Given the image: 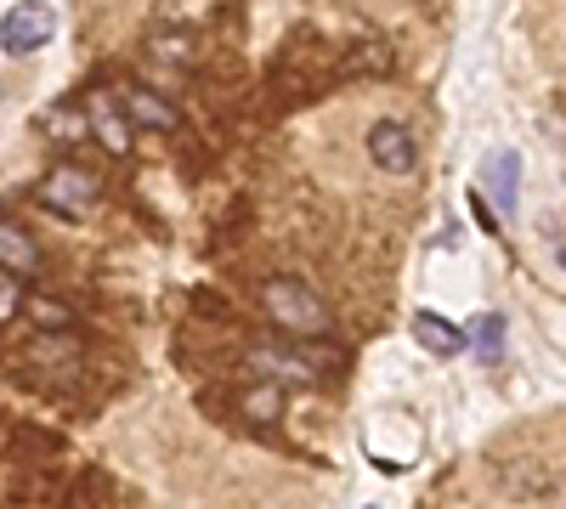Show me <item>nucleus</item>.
<instances>
[{"label":"nucleus","mask_w":566,"mask_h":509,"mask_svg":"<svg viewBox=\"0 0 566 509\" xmlns=\"http://www.w3.org/2000/svg\"><path fill=\"white\" fill-rule=\"evenodd\" d=\"M244 368L261 380V385H323L328 374H335V351H312V346H290L283 340H266L244 357Z\"/></svg>","instance_id":"f257e3e1"},{"label":"nucleus","mask_w":566,"mask_h":509,"mask_svg":"<svg viewBox=\"0 0 566 509\" xmlns=\"http://www.w3.org/2000/svg\"><path fill=\"white\" fill-rule=\"evenodd\" d=\"M261 311L272 317V329L295 335V340H317V335L335 329L328 306L306 284H295V277H266V284H261Z\"/></svg>","instance_id":"f03ea898"},{"label":"nucleus","mask_w":566,"mask_h":509,"mask_svg":"<svg viewBox=\"0 0 566 509\" xmlns=\"http://www.w3.org/2000/svg\"><path fill=\"white\" fill-rule=\"evenodd\" d=\"M499 487H504L510 503H522V509H566V470H555V465H533V458L504 465Z\"/></svg>","instance_id":"7ed1b4c3"},{"label":"nucleus","mask_w":566,"mask_h":509,"mask_svg":"<svg viewBox=\"0 0 566 509\" xmlns=\"http://www.w3.org/2000/svg\"><path fill=\"white\" fill-rule=\"evenodd\" d=\"M97 193H103V188H97V176L80 170V165H57V170H45V176H40V188H34V199H40V204H52V210H63V215H85Z\"/></svg>","instance_id":"20e7f679"},{"label":"nucleus","mask_w":566,"mask_h":509,"mask_svg":"<svg viewBox=\"0 0 566 509\" xmlns=\"http://www.w3.org/2000/svg\"><path fill=\"white\" fill-rule=\"evenodd\" d=\"M368 159H374V170H386V176H413L419 170L413 130L402 119H380V125L368 130Z\"/></svg>","instance_id":"39448f33"},{"label":"nucleus","mask_w":566,"mask_h":509,"mask_svg":"<svg viewBox=\"0 0 566 509\" xmlns=\"http://www.w3.org/2000/svg\"><path fill=\"white\" fill-rule=\"evenodd\" d=\"M52 34H57V18H52V7H40V0H23V7H12L7 18H0V45H7L12 57L40 52Z\"/></svg>","instance_id":"423d86ee"},{"label":"nucleus","mask_w":566,"mask_h":509,"mask_svg":"<svg viewBox=\"0 0 566 509\" xmlns=\"http://www.w3.org/2000/svg\"><path fill=\"white\" fill-rule=\"evenodd\" d=\"M482 188H488V199H493L499 210H510L515 193H522V153H488V165H482Z\"/></svg>","instance_id":"0eeeda50"},{"label":"nucleus","mask_w":566,"mask_h":509,"mask_svg":"<svg viewBox=\"0 0 566 509\" xmlns=\"http://www.w3.org/2000/svg\"><path fill=\"white\" fill-rule=\"evenodd\" d=\"M125 119L142 125V130H176V108L159 97V91H148V85L125 91Z\"/></svg>","instance_id":"6e6552de"},{"label":"nucleus","mask_w":566,"mask_h":509,"mask_svg":"<svg viewBox=\"0 0 566 509\" xmlns=\"http://www.w3.org/2000/svg\"><path fill=\"white\" fill-rule=\"evenodd\" d=\"M413 340L431 351V357H459V351H464V335L453 329L448 317H437V311H419V317H413Z\"/></svg>","instance_id":"1a4fd4ad"},{"label":"nucleus","mask_w":566,"mask_h":509,"mask_svg":"<svg viewBox=\"0 0 566 509\" xmlns=\"http://www.w3.org/2000/svg\"><path fill=\"white\" fill-rule=\"evenodd\" d=\"M0 266L7 272H34L40 266V250H34V238L23 233V226H12V221H0Z\"/></svg>","instance_id":"9d476101"},{"label":"nucleus","mask_w":566,"mask_h":509,"mask_svg":"<svg viewBox=\"0 0 566 509\" xmlns=\"http://www.w3.org/2000/svg\"><path fill=\"white\" fill-rule=\"evenodd\" d=\"M346 68H352V74H386V68H391V45H386V40H374V34L357 40V45H352V57H346Z\"/></svg>","instance_id":"9b49d317"},{"label":"nucleus","mask_w":566,"mask_h":509,"mask_svg":"<svg viewBox=\"0 0 566 509\" xmlns=\"http://www.w3.org/2000/svg\"><path fill=\"white\" fill-rule=\"evenodd\" d=\"M470 346H476L482 362H499V357H504V317H499V311L476 317V329H470Z\"/></svg>","instance_id":"f8f14e48"},{"label":"nucleus","mask_w":566,"mask_h":509,"mask_svg":"<svg viewBox=\"0 0 566 509\" xmlns=\"http://www.w3.org/2000/svg\"><path fill=\"white\" fill-rule=\"evenodd\" d=\"M69 509H114V492L103 476H80L74 492H69Z\"/></svg>","instance_id":"ddd939ff"},{"label":"nucleus","mask_w":566,"mask_h":509,"mask_svg":"<svg viewBox=\"0 0 566 509\" xmlns=\"http://www.w3.org/2000/svg\"><path fill=\"white\" fill-rule=\"evenodd\" d=\"M23 311V277L0 266V322H12Z\"/></svg>","instance_id":"4468645a"},{"label":"nucleus","mask_w":566,"mask_h":509,"mask_svg":"<svg viewBox=\"0 0 566 509\" xmlns=\"http://www.w3.org/2000/svg\"><path fill=\"white\" fill-rule=\"evenodd\" d=\"M470 215H476L482 233H499V210L488 204V193H482V188H470Z\"/></svg>","instance_id":"2eb2a0df"},{"label":"nucleus","mask_w":566,"mask_h":509,"mask_svg":"<svg viewBox=\"0 0 566 509\" xmlns=\"http://www.w3.org/2000/svg\"><path fill=\"white\" fill-rule=\"evenodd\" d=\"M45 130H52V136H85L91 119L85 114H45Z\"/></svg>","instance_id":"dca6fc26"},{"label":"nucleus","mask_w":566,"mask_h":509,"mask_svg":"<svg viewBox=\"0 0 566 509\" xmlns=\"http://www.w3.org/2000/svg\"><path fill=\"white\" fill-rule=\"evenodd\" d=\"M91 130H97V136H103V142H108L114 153H125V148H130V130H125L119 119H91Z\"/></svg>","instance_id":"f3484780"},{"label":"nucleus","mask_w":566,"mask_h":509,"mask_svg":"<svg viewBox=\"0 0 566 509\" xmlns=\"http://www.w3.org/2000/svg\"><path fill=\"white\" fill-rule=\"evenodd\" d=\"M560 266H566V250H560Z\"/></svg>","instance_id":"a211bd4d"}]
</instances>
